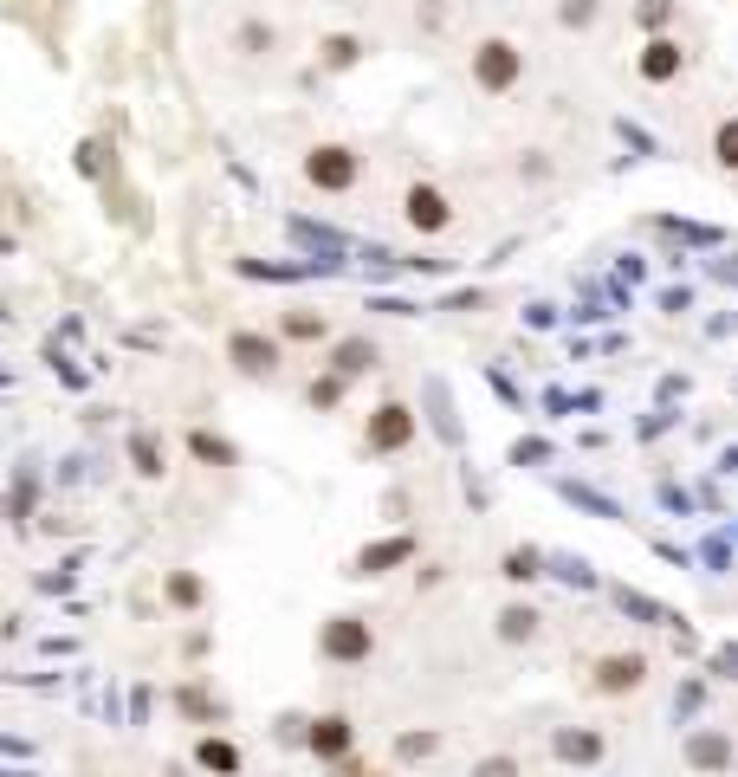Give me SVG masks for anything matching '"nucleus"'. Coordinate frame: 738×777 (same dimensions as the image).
Returning <instances> with one entry per match:
<instances>
[{
	"instance_id": "423d86ee",
	"label": "nucleus",
	"mask_w": 738,
	"mask_h": 777,
	"mask_svg": "<svg viewBox=\"0 0 738 777\" xmlns=\"http://www.w3.org/2000/svg\"><path fill=\"white\" fill-rule=\"evenodd\" d=\"M408 227H415V234H447V221H454V208H447V195L441 188H428V182H415L408 188Z\"/></svg>"
},
{
	"instance_id": "f8f14e48",
	"label": "nucleus",
	"mask_w": 738,
	"mask_h": 777,
	"mask_svg": "<svg viewBox=\"0 0 738 777\" xmlns=\"http://www.w3.org/2000/svg\"><path fill=\"white\" fill-rule=\"evenodd\" d=\"M557 752L577 758V765H596V758H603V739H596V732H564V739H557Z\"/></svg>"
},
{
	"instance_id": "6ab92c4d",
	"label": "nucleus",
	"mask_w": 738,
	"mask_h": 777,
	"mask_svg": "<svg viewBox=\"0 0 738 777\" xmlns=\"http://www.w3.org/2000/svg\"><path fill=\"white\" fill-rule=\"evenodd\" d=\"M596 20V0H564V26H590Z\"/></svg>"
},
{
	"instance_id": "dca6fc26",
	"label": "nucleus",
	"mask_w": 738,
	"mask_h": 777,
	"mask_svg": "<svg viewBox=\"0 0 738 777\" xmlns=\"http://www.w3.org/2000/svg\"><path fill=\"white\" fill-rule=\"evenodd\" d=\"M169 596H175L182 609H195V603H201V577H169Z\"/></svg>"
},
{
	"instance_id": "2eb2a0df",
	"label": "nucleus",
	"mask_w": 738,
	"mask_h": 777,
	"mask_svg": "<svg viewBox=\"0 0 738 777\" xmlns=\"http://www.w3.org/2000/svg\"><path fill=\"white\" fill-rule=\"evenodd\" d=\"M713 149H719V162H726V169H738V117L713 130Z\"/></svg>"
},
{
	"instance_id": "393cba45",
	"label": "nucleus",
	"mask_w": 738,
	"mask_h": 777,
	"mask_svg": "<svg viewBox=\"0 0 738 777\" xmlns=\"http://www.w3.org/2000/svg\"><path fill=\"white\" fill-rule=\"evenodd\" d=\"M195 454H201V460H227V447L208 441V434H195Z\"/></svg>"
},
{
	"instance_id": "ddd939ff",
	"label": "nucleus",
	"mask_w": 738,
	"mask_h": 777,
	"mask_svg": "<svg viewBox=\"0 0 738 777\" xmlns=\"http://www.w3.org/2000/svg\"><path fill=\"white\" fill-rule=\"evenodd\" d=\"M369 363H376V350L363 344V337H350V344H337V370L344 376H357V370H369Z\"/></svg>"
},
{
	"instance_id": "9d476101",
	"label": "nucleus",
	"mask_w": 738,
	"mask_h": 777,
	"mask_svg": "<svg viewBox=\"0 0 738 777\" xmlns=\"http://www.w3.org/2000/svg\"><path fill=\"white\" fill-rule=\"evenodd\" d=\"M311 752H318V758H344L350 752V719L324 713L318 726H311Z\"/></svg>"
},
{
	"instance_id": "f03ea898",
	"label": "nucleus",
	"mask_w": 738,
	"mask_h": 777,
	"mask_svg": "<svg viewBox=\"0 0 738 777\" xmlns=\"http://www.w3.org/2000/svg\"><path fill=\"white\" fill-rule=\"evenodd\" d=\"M305 182L324 188V195H344V188L357 182V156H350L344 143H318V149L305 156Z\"/></svg>"
},
{
	"instance_id": "0eeeda50",
	"label": "nucleus",
	"mask_w": 738,
	"mask_h": 777,
	"mask_svg": "<svg viewBox=\"0 0 738 777\" xmlns=\"http://www.w3.org/2000/svg\"><path fill=\"white\" fill-rule=\"evenodd\" d=\"M641 680H648V661H641V654H609V661L596 667V687L603 693H635Z\"/></svg>"
},
{
	"instance_id": "f257e3e1",
	"label": "nucleus",
	"mask_w": 738,
	"mask_h": 777,
	"mask_svg": "<svg viewBox=\"0 0 738 777\" xmlns=\"http://www.w3.org/2000/svg\"><path fill=\"white\" fill-rule=\"evenodd\" d=\"M518 78H525V52H518L512 39H486V46L473 52V85L480 91H512Z\"/></svg>"
},
{
	"instance_id": "5701e85b",
	"label": "nucleus",
	"mask_w": 738,
	"mask_h": 777,
	"mask_svg": "<svg viewBox=\"0 0 738 777\" xmlns=\"http://www.w3.org/2000/svg\"><path fill=\"white\" fill-rule=\"evenodd\" d=\"M240 46H246V52H259V46H272V26H246V33H240Z\"/></svg>"
},
{
	"instance_id": "4be33fe9",
	"label": "nucleus",
	"mask_w": 738,
	"mask_h": 777,
	"mask_svg": "<svg viewBox=\"0 0 738 777\" xmlns=\"http://www.w3.org/2000/svg\"><path fill=\"white\" fill-rule=\"evenodd\" d=\"M473 777H518V765H512V758H486V765L473 771Z\"/></svg>"
},
{
	"instance_id": "aec40b11",
	"label": "nucleus",
	"mask_w": 738,
	"mask_h": 777,
	"mask_svg": "<svg viewBox=\"0 0 738 777\" xmlns=\"http://www.w3.org/2000/svg\"><path fill=\"white\" fill-rule=\"evenodd\" d=\"M434 752V732H408L402 739V758H428Z\"/></svg>"
},
{
	"instance_id": "20e7f679",
	"label": "nucleus",
	"mask_w": 738,
	"mask_h": 777,
	"mask_svg": "<svg viewBox=\"0 0 738 777\" xmlns=\"http://www.w3.org/2000/svg\"><path fill=\"white\" fill-rule=\"evenodd\" d=\"M227 363H234L240 376H272V370H279V344L259 337V331H234V337H227Z\"/></svg>"
},
{
	"instance_id": "a211bd4d",
	"label": "nucleus",
	"mask_w": 738,
	"mask_h": 777,
	"mask_svg": "<svg viewBox=\"0 0 738 777\" xmlns=\"http://www.w3.org/2000/svg\"><path fill=\"white\" fill-rule=\"evenodd\" d=\"M395 557H408V544L395 538V544H376V551H363V570H376V564H395Z\"/></svg>"
},
{
	"instance_id": "b1692460",
	"label": "nucleus",
	"mask_w": 738,
	"mask_h": 777,
	"mask_svg": "<svg viewBox=\"0 0 738 777\" xmlns=\"http://www.w3.org/2000/svg\"><path fill=\"white\" fill-rule=\"evenodd\" d=\"M324 52H331V65H350V59H357V39H331Z\"/></svg>"
},
{
	"instance_id": "f3484780",
	"label": "nucleus",
	"mask_w": 738,
	"mask_h": 777,
	"mask_svg": "<svg viewBox=\"0 0 738 777\" xmlns=\"http://www.w3.org/2000/svg\"><path fill=\"white\" fill-rule=\"evenodd\" d=\"M505 577H512V583L538 577V557H531V551H512V557H505Z\"/></svg>"
},
{
	"instance_id": "9b49d317",
	"label": "nucleus",
	"mask_w": 738,
	"mask_h": 777,
	"mask_svg": "<svg viewBox=\"0 0 738 777\" xmlns=\"http://www.w3.org/2000/svg\"><path fill=\"white\" fill-rule=\"evenodd\" d=\"M499 635H505V642H531V635H538V609L512 603V609L499 616Z\"/></svg>"
},
{
	"instance_id": "412c9836",
	"label": "nucleus",
	"mask_w": 738,
	"mask_h": 777,
	"mask_svg": "<svg viewBox=\"0 0 738 777\" xmlns=\"http://www.w3.org/2000/svg\"><path fill=\"white\" fill-rule=\"evenodd\" d=\"M285 331H292V337H324V318H305V311H298V318L285 324Z\"/></svg>"
},
{
	"instance_id": "4468645a",
	"label": "nucleus",
	"mask_w": 738,
	"mask_h": 777,
	"mask_svg": "<svg viewBox=\"0 0 738 777\" xmlns=\"http://www.w3.org/2000/svg\"><path fill=\"white\" fill-rule=\"evenodd\" d=\"M201 765H208V771H240V752H234V745H221V739H201Z\"/></svg>"
},
{
	"instance_id": "6e6552de",
	"label": "nucleus",
	"mask_w": 738,
	"mask_h": 777,
	"mask_svg": "<svg viewBox=\"0 0 738 777\" xmlns=\"http://www.w3.org/2000/svg\"><path fill=\"white\" fill-rule=\"evenodd\" d=\"M687 765H693V771H732V739H719V732L687 739Z\"/></svg>"
},
{
	"instance_id": "7ed1b4c3",
	"label": "nucleus",
	"mask_w": 738,
	"mask_h": 777,
	"mask_svg": "<svg viewBox=\"0 0 738 777\" xmlns=\"http://www.w3.org/2000/svg\"><path fill=\"white\" fill-rule=\"evenodd\" d=\"M318 648L331 654V661H369V622H357V616H331L324 622V635H318Z\"/></svg>"
},
{
	"instance_id": "39448f33",
	"label": "nucleus",
	"mask_w": 738,
	"mask_h": 777,
	"mask_svg": "<svg viewBox=\"0 0 738 777\" xmlns=\"http://www.w3.org/2000/svg\"><path fill=\"white\" fill-rule=\"evenodd\" d=\"M415 441V415H408L402 402H382L376 415H369V454H395V447Z\"/></svg>"
},
{
	"instance_id": "1a4fd4ad",
	"label": "nucleus",
	"mask_w": 738,
	"mask_h": 777,
	"mask_svg": "<svg viewBox=\"0 0 738 777\" xmlns=\"http://www.w3.org/2000/svg\"><path fill=\"white\" fill-rule=\"evenodd\" d=\"M680 59H687V52H680L674 39H654V46L641 52V78H654V85H667V78H680Z\"/></svg>"
}]
</instances>
